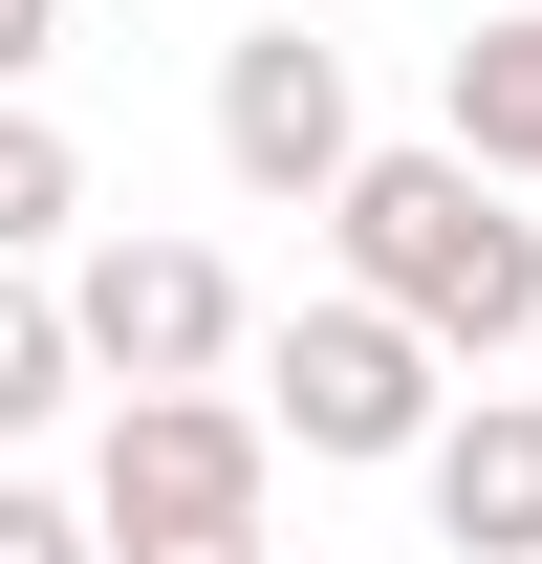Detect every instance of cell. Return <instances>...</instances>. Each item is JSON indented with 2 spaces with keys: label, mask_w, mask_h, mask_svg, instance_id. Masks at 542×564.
Listing matches in <instances>:
<instances>
[{
  "label": "cell",
  "mask_w": 542,
  "mask_h": 564,
  "mask_svg": "<svg viewBox=\"0 0 542 564\" xmlns=\"http://www.w3.org/2000/svg\"><path fill=\"white\" fill-rule=\"evenodd\" d=\"M326 239H347V282H369L391 326H434L456 369L542 348V217H521V174H477L456 131H434V152H369V174L326 196Z\"/></svg>",
  "instance_id": "obj_1"
},
{
  "label": "cell",
  "mask_w": 542,
  "mask_h": 564,
  "mask_svg": "<svg viewBox=\"0 0 542 564\" xmlns=\"http://www.w3.org/2000/svg\"><path fill=\"white\" fill-rule=\"evenodd\" d=\"M261 456L282 413L239 391H109V478H87L109 564H261Z\"/></svg>",
  "instance_id": "obj_2"
},
{
  "label": "cell",
  "mask_w": 542,
  "mask_h": 564,
  "mask_svg": "<svg viewBox=\"0 0 542 564\" xmlns=\"http://www.w3.org/2000/svg\"><path fill=\"white\" fill-rule=\"evenodd\" d=\"M261 413L304 434V456H434V434H456V348L391 326L369 282H326V304L261 326Z\"/></svg>",
  "instance_id": "obj_3"
},
{
  "label": "cell",
  "mask_w": 542,
  "mask_h": 564,
  "mask_svg": "<svg viewBox=\"0 0 542 564\" xmlns=\"http://www.w3.org/2000/svg\"><path fill=\"white\" fill-rule=\"evenodd\" d=\"M66 326H87L109 391H217V369L261 348V304H239L217 239H87V261H66Z\"/></svg>",
  "instance_id": "obj_4"
},
{
  "label": "cell",
  "mask_w": 542,
  "mask_h": 564,
  "mask_svg": "<svg viewBox=\"0 0 542 564\" xmlns=\"http://www.w3.org/2000/svg\"><path fill=\"white\" fill-rule=\"evenodd\" d=\"M217 174H239V196H347V174H369L347 44H304V22H239V44H217Z\"/></svg>",
  "instance_id": "obj_5"
},
{
  "label": "cell",
  "mask_w": 542,
  "mask_h": 564,
  "mask_svg": "<svg viewBox=\"0 0 542 564\" xmlns=\"http://www.w3.org/2000/svg\"><path fill=\"white\" fill-rule=\"evenodd\" d=\"M456 564H542V391H456V434L412 456Z\"/></svg>",
  "instance_id": "obj_6"
},
{
  "label": "cell",
  "mask_w": 542,
  "mask_h": 564,
  "mask_svg": "<svg viewBox=\"0 0 542 564\" xmlns=\"http://www.w3.org/2000/svg\"><path fill=\"white\" fill-rule=\"evenodd\" d=\"M434 131H456L477 174H542V0H521V22H477L456 66H434Z\"/></svg>",
  "instance_id": "obj_7"
},
{
  "label": "cell",
  "mask_w": 542,
  "mask_h": 564,
  "mask_svg": "<svg viewBox=\"0 0 542 564\" xmlns=\"http://www.w3.org/2000/svg\"><path fill=\"white\" fill-rule=\"evenodd\" d=\"M66 391H87V326H66V282H22V261H0V434H44Z\"/></svg>",
  "instance_id": "obj_8"
},
{
  "label": "cell",
  "mask_w": 542,
  "mask_h": 564,
  "mask_svg": "<svg viewBox=\"0 0 542 564\" xmlns=\"http://www.w3.org/2000/svg\"><path fill=\"white\" fill-rule=\"evenodd\" d=\"M66 217H87V152L44 131V109H0V261H44Z\"/></svg>",
  "instance_id": "obj_9"
},
{
  "label": "cell",
  "mask_w": 542,
  "mask_h": 564,
  "mask_svg": "<svg viewBox=\"0 0 542 564\" xmlns=\"http://www.w3.org/2000/svg\"><path fill=\"white\" fill-rule=\"evenodd\" d=\"M0 564H109V521H87V499H44V478H0Z\"/></svg>",
  "instance_id": "obj_10"
},
{
  "label": "cell",
  "mask_w": 542,
  "mask_h": 564,
  "mask_svg": "<svg viewBox=\"0 0 542 564\" xmlns=\"http://www.w3.org/2000/svg\"><path fill=\"white\" fill-rule=\"evenodd\" d=\"M44 44H66V0H0V87H22V66H44Z\"/></svg>",
  "instance_id": "obj_11"
}]
</instances>
